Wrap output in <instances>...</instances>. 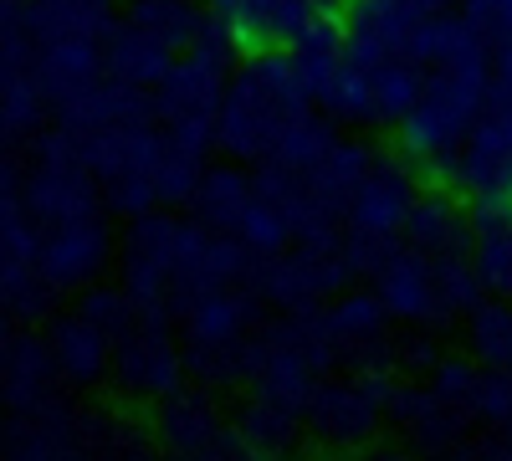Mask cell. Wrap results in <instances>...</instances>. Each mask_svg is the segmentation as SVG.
<instances>
[{
    "instance_id": "277c9868",
    "label": "cell",
    "mask_w": 512,
    "mask_h": 461,
    "mask_svg": "<svg viewBox=\"0 0 512 461\" xmlns=\"http://www.w3.org/2000/svg\"><path fill=\"white\" fill-rule=\"evenodd\" d=\"M384 292H390V303L400 313H420L425 303H431V277H425L420 267H395L390 277H384Z\"/></svg>"
},
{
    "instance_id": "7a4b0ae2",
    "label": "cell",
    "mask_w": 512,
    "mask_h": 461,
    "mask_svg": "<svg viewBox=\"0 0 512 461\" xmlns=\"http://www.w3.org/2000/svg\"><path fill=\"white\" fill-rule=\"evenodd\" d=\"M57 364L67 374H93L103 364V333H93L88 323H72L57 333Z\"/></svg>"
},
{
    "instance_id": "5b68a950",
    "label": "cell",
    "mask_w": 512,
    "mask_h": 461,
    "mask_svg": "<svg viewBox=\"0 0 512 461\" xmlns=\"http://www.w3.org/2000/svg\"><path fill=\"white\" fill-rule=\"evenodd\" d=\"M477 344L487 359L497 364H512V308H492L477 318Z\"/></svg>"
},
{
    "instance_id": "8992f818",
    "label": "cell",
    "mask_w": 512,
    "mask_h": 461,
    "mask_svg": "<svg viewBox=\"0 0 512 461\" xmlns=\"http://www.w3.org/2000/svg\"><path fill=\"white\" fill-rule=\"evenodd\" d=\"M236 328V308L231 298H205V308L195 313V333L205 344H226V333Z\"/></svg>"
},
{
    "instance_id": "6da1fadb",
    "label": "cell",
    "mask_w": 512,
    "mask_h": 461,
    "mask_svg": "<svg viewBox=\"0 0 512 461\" xmlns=\"http://www.w3.org/2000/svg\"><path fill=\"white\" fill-rule=\"evenodd\" d=\"M98 262V236L93 231H62L57 241H52V251H47V272L52 277H62V282H72V277H82Z\"/></svg>"
},
{
    "instance_id": "3957f363",
    "label": "cell",
    "mask_w": 512,
    "mask_h": 461,
    "mask_svg": "<svg viewBox=\"0 0 512 461\" xmlns=\"http://www.w3.org/2000/svg\"><path fill=\"white\" fill-rule=\"evenodd\" d=\"M400 211H405V195L384 185V175H374V180L364 185V195H359V221H364L369 231H384V226L400 221Z\"/></svg>"
}]
</instances>
